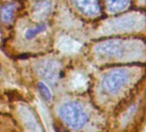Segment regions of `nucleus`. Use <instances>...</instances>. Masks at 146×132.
I'll return each mask as SVG.
<instances>
[{
  "label": "nucleus",
  "instance_id": "1",
  "mask_svg": "<svg viewBox=\"0 0 146 132\" xmlns=\"http://www.w3.org/2000/svg\"><path fill=\"white\" fill-rule=\"evenodd\" d=\"M62 120L72 129H80L87 121V115L77 102H67L59 111Z\"/></svg>",
  "mask_w": 146,
  "mask_h": 132
},
{
  "label": "nucleus",
  "instance_id": "2",
  "mask_svg": "<svg viewBox=\"0 0 146 132\" xmlns=\"http://www.w3.org/2000/svg\"><path fill=\"white\" fill-rule=\"evenodd\" d=\"M128 74L126 71L115 70L104 77L102 86L107 93L115 94L128 82Z\"/></svg>",
  "mask_w": 146,
  "mask_h": 132
},
{
  "label": "nucleus",
  "instance_id": "3",
  "mask_svg": "<svg viewBox=\"0 0 146 132\" xmlns=\"http://www.w3.org/2000/svg\"><path fill=\"white\" fill-rule=\"evenodd\" d=\"M74 6L87 15H94L100 12V5L98 0H72Z\"/></svg>",
  "mask_w": 146,
  "mask_h": 132
},
{
  "label": "nucleus",
  "instance_id": "4",
  "mask_svg": "<svg viewBox=\"0 0 146 132\" xmlns=\"http://www.w3.org/2000/svg\"><path fill=\"white\" fill-rule=\"evenodd\" d=\"M51 9V3L49 0H39L33 7V17L37 20H42L48 16Z\"/></svg>",
  "mask_w": 146,
  "mask_h": 132
},
{
  "label": "nucleus",
  "instance_id": "5",
  "mask_svg": "<svg viewBox=\"0 0 146 132\" xmlns=\"http://www.w3.org/2000/svg\"><path fill=\"white\" fill-rule=\"evenodd\" d=\"M59 67L56 62L48 61L41 65L39 69V73L43 76V78L46 79L49 82H52L56 80L58 76Z\"/></svg>",
  "mask_w": 146,
  "mask_h": 132
},
{
  "label": "nucleus",
  "instance_id": "6",
  "mask_svg": "<svg viewBox=\"0 0 146 132\" xmlns=\"http://www.w3.org/2000/svg\"><path fill=\"white\" fill-rule=\"evenodd\" d=\"M97 51L99 53L109 56H118L122 52V46L120 42L108 41L100 44L97 46Z\"/></svg>",
  "mask_w": 146,
  "mask_h": 132
},
{
  "label": "nucleus",
  "instance_id": "7",
  "mask_svg": "<svg viewBox=\"0 0 146 132\" xmlns=\"http://www.w3.org/2000/svg\"><path fill=\"white\" fill-rule=\"evenodd\" d=\"M16 8L15 3H9L0 9V16L4 22H10L14 17V13Z\"/></svg>",
  "mask_w": 146,
  "mask_h": 132
},
{
  "label": "nucleus",
  "instance_id": "8",
  "mask_svg": "<svg viewBox=\"0 0 146 132\" xmlns=\"http://www.w3.org/2000/svg\"><path fill=\"white\" fill-rule=\"evenodd\" d=\"M129 0H108V7L111 12H117L127 7Z\"/></svg>",
  "mask_w": 146,
  "mask_h": 132
},
{
  "label": "nucleus",
  "instance_id": "9",
  "mask_svg": "<svg viewBox=\"0 0 146 132\" xmlns=\"http://www.w3.org/2000/svg\"><path fill=\"white\" fill-rule=\"evenodd\" d=\"M38 90H39L41 95L43 96V98L45 101H50L51 100V97H52L51 92L50 91L49 88L44 83L38 82Z\"/></svg>",
  "mask_w": 146,
  "mask_h": 132
},
{
  "label": "nucleus",
  "instance_id": "10",
  "mask_svg": "<svg viewBox=\"0 0 146 132\" xmlns=\"http://www.w3.org/2000/svg\"><path fill=\"white\" fill-rule=\"evenodd\" d=\"M45 25H44V24H42V25H40V26H38V27H34V28H32V29H28L27 32H26V34H25V36H26V38L27 39H33V37H35L37 34H40L41 32H43L44 29H45Z\"/></svg>",
  "mask_w": 146,
  "mask_h": 132
}]
</instances>
